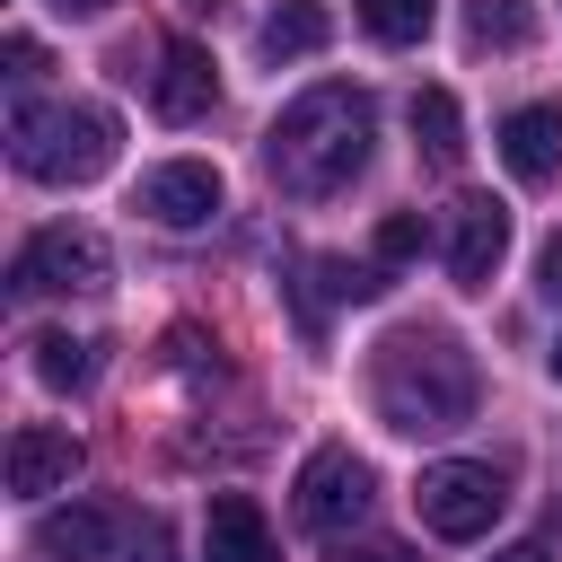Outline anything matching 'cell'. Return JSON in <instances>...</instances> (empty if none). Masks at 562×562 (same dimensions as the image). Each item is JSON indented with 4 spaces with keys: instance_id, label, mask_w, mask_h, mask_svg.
Masks as SVG:
<instances>
[{
    "instance_id": "obj_1",
    "label": "cell",
    "mask_w": 562,
    "mask_h": 562,
    "mask_svg": "<svg viewBox=\"0 0 562 562\" xmlns=\"http://www.w3.org/2000/svg\"><path fill=\"white\" fill-rule=\"evenodd\" d=\"M369 140H378V105H369V88H351V79H316L307 97L281 105V123H272V140H263V167H272L281 193L325 202V193H342V184L369 167Z\"/></svg>"
},
{
    "instance_id": "obj_2",
    "label": "cell",
    "mask_w": 562,
    "mask_h": 562,
    "mask_svg": "<svg viewBox=\"0 0 562 562\" xmlns=\"http://www.w3.org/2000/svg\"><path fill=\"white\" fill-rule=\"evenodd\" d=\"M369 404H378L386 430H413V439L457 430V422H474V360L439 325H404L369 360Z\"/></svg>"
},
{
    "instance_id": "obj_3",
    "label": "cell",
    "mask_w": 562,
    "mask_h": 562,
    "mask_svg": "<svg viewBox=\"0 0 562 562\" xmlns=\"http://www.w3.org/2000/svg\"><path fill=\"white\" fill-rule=\"evenodd\" d=\"M9 158L35 184H88V176L114 167V114L105 105H35V97H18L9 105Z\"/></svg>"
},
{
    "instance_id": "obj_4",
    "label": "cell",
    "mask_w": 562,
    "mask_h": 562,
    "mask_svg": "<svg viewBox=\"0 0 562 562\" xmlns=\"http://www.w3.org/2000/svg\"><path fill=\"white\" fill-rule=\"evenodd\" d=\"M501 474L483 465V457H439V465H422V483H413V509H422V527L430 536H448V544H474L492 518H501Z\"/></svg>"
},
{
    "instance_id": "obj_5",
    "label": "cell",
    "mask_w": 562,
    "mask_h": 562,
    "mask_svg": "<svg viewBox=\"0 0 562 562\" xmlns=\"http://www.w3.org/2000/svg\"><path fill=\"white\" fill-rule=\"evenodd\" d=\"M105 272H114L105 237L61 220V228H35V237L18 246V263H9V290H18V299H53V290H105Z\"/></svg>"
},
{
    "instance_id": "obj_6",
    "label": "cell",
    "mask_w": 562,
    "mask_h": 562,
    "mask_svg": "<svg viewBox=\"0 0 562 562\" xmlns=\"http://www.w3.org/2000/svg\"><path fill=\"white\" fill-rule=\"evenodd\" d=\"M369 518V465L351 448H316L299 465V527L307 536H351Z\"/></svg>"
},
{
    "instance_id": "obj_7",
    "label": "cell",
    "mask_w": 562,
    "mask_h": 562,
    "mask_svg": "<svg viewBox=\"0 0 562 562\" xmlns=\"http://www.w3.org/2000/svg\"><path fill=\"white\" fill-rule=\"evenodd\" d=\"M132 211L158 220V228H211V220H220V167H211V158H167V167L140 176Z\"/></svg>"
},
{
    "instance_id": "obj_8",
    "label": "cell",
    "mask_w": 562,
    "mask_h": 562,
    "mask_svg": "<svg viewBox=\"0 0 562 562\" xmlns=\"http://www.w3.org/2000/svg\"><path fill=\"white\" fill-rule=\"evenodd\" d=\"M501 255H509V211H501L492 193H465V202L448 211V272H457L465 290H483V281L501 272Z\"/></svg>"
},
{
    "instance_id": "obj_9",
    "label": "cell",
    "mask_w": 562,
    "mask_h": 562,
    "mask_svg": "<svg viewBox=\"0 0 562 562\" xmlns=\"http://www.w3.org/2000/svg\"><path fill=\"white\" fill-rule=\"evenodd\" d=\"M79 474V439L53 430V422H18L9 430V492L18 501H44V492H70Z\"/></svg>"
},
{
    "instance_id": "obj_10",
    "label": "cell",
    "mask_w": 562,
    "mask_h": 562,
    "mask_svg": "<svg viewBox=\"0 0 562 562\" xmlns=\"http://www.w3.org/2000/svg\"><path fill=\"white\" fill-rule=\"evenodd\" d=\"M211 97H220V79H211V53H202V44H158L149 105H158L167 123H202V114H211Z\"/></svg>"
},
{
    "instance_id": "obj_11",
    "label": "cell",
    "mask_w": 562,
    "mask_h": 562,
    "mask_svg": "<svg viewBox=\"0 0 562 562\" xmlns=\"http://www.w3.org/2000/svg\"><path fill=\"white\" fill-rule=\"evenodd\" d=\"M501 167L518 184H553L562 176V105H518L501 123Z\"/></svg>"
},
{
    "instance_id": "obj_12",
    "label": "cell",
    "mask_w": 562,
    "mask_h": 562,
    "mask_svg": "<svg viewBox=\"0 0 562 562\" xmlns=\"http://www.w3.org/2000/svg\"><path fill=\"white\" fill-rule=\"evenodd\" d=\"M35 544H44L53 562H105V553L123 544V518L97 509V501H70V509H53V518L35 527Z\"/></svg>"
},
{
    "instance_id": "obj_13",
    "label": "cell",
    "mask_w": 562,
    "mask_h": 562,
    "mask_svg": "<svg viewBox=\"0 0 562 562\" xmlns=\"http://www.w3.org/2000/svg\"><path fill=\"white\" fill-rule=\"evenodd\" d=\"M202 562H272V527L246 492H220L211 501V527H202Z\"/></svg>"
},
{
    "instance_id": "obj_14",
    "label": "cell",
    "mask_w": 562,
    "mask_h": 562,
    "mask_svg": "<svg viewBox=\"0 0 562 562\" xmlns=\"http://www.w3.org/2000/svg\"><path fill=\"white\" fill-rule=\"evenodd\" d=\"M334 35V18L316 9V0H281L272 18H263V61H299V53H316Z\"/></svg>"
},
{
    "instance_id": "obj_15",
    "label": "cell",
    "mask_w": 562,
    "mask_h": 562,
    "mask_svg": "<svg viewBox=\"0 0 562 562\" xmlns=\"http://www.w3.org/2000/svg\"><path fill=\"white\" fill-rule=\"evenodd\" d=\"M413 140H422L439 167L465 158V123H457V97H448V88H422V97H413Z\"/></svg>"
},
{
    "instance_id": "obj_16",
    "label": "cell",
    "mask_w": 562,
    "mask_h": 562,
    "mask_svg": "<svg viewBox=\"0 0 562 562\" xmlns=\"http://www.w3.org/2000/svg\"><path fill=\"white\" fill-rule=\"evenodd\" d=\"M465 35L483 53H518L536 35V18H527V0H465Z\"/></svg>"
},
{
    "instance_id": "obj_17",
    "label": "cell",
    "mask_w": 562,
    "mask_h": 562,
    "mask_svg": "<svg viewBox=\"0 0 562 562\" xmlns=\"http://www.w3.org/2000/svg\"><path fill=\"white\" fill-rule=\"evenodd\" d=\"M26 351H35V378L44 386H88L97 378V342H79V334H35Z\"/></svg>"
},
{
    "instance_id": "obj_18",
    "label": "cell",
    "mask_w": 562,
    "mask_h": 562,
    "mask_svg": "<svg viewBox=\"0 0 562 562\" xmlns=\"http://www.w3.org/2000/svg\"><path fill=\"white\" fill-rule=\"evenodd\" d=\"M360 26L378 44H422L430 35V0H360Z\"/></svg>"
},
{
    "instance_id": "obj_19",
    "label": "cell",
    "mask_w": 562,
    "mask_h": 562,
    "mask_svg": "<svg viewBox=\"0 0 562 562\" xmlns=\"http://www.w3.org/2000/svg\"><path fill=\"white\" fill-rule=\"evenodd\" d=\"M316 281H325V299H378L386 290L378 263H342V255H316Z\"/></svg>"
},
{
    "instance_id": "obj_20",
    "label": "cell",
    "mask_w": 562,
    "mask_h": 562,
    "mask_svg": "<svg viewBox=\"0 0 562 562\" xmlns=\"http://www.w3.org/2000/svg\"><path fill=\"white\" fill-rule=\"evenodd\" d=\"M123 562H176L167 518H123Z\"/></svg>"
},
{
    "instance_id": "obj_21",
    "label": "cell",
    "mask_w": 562,
    "mask_h": 562,
    "mask_svg": "<svg viewBox=\"0 0 562 562\" xmlns=\"http://www.w3.org/2000/svg\"><path fill=\"white\" fill-rule=\"evenodd\" d=\"M422 246H430L422 211H395V220H378V255H386V263H404V255H422Z\"/></svg>"
},
{
    "instance_id": "obj_22",
    "label": "cell",
    "mask_w": 562,
    "mask_h": 562,
    "mask_svg": "<svg viewBox=\"0 0 562 562\" xmlns=\"http://www.w3.org/2000/svg\"><path fill=\"white\" fill-rule=\"evenodd\" d=\"M44 79V44L35 35H9V88H35Z\"/></svg>"
},
{
    "instance_id": "obj_23",
    "label": "cell",
    "mask_w": 562,
    "mask_h": 562,
    "mask_svg": "<svg viewBox=\"0 0 562 562\" xmlns=\"http://www.w3.org/2000/svg\"><path fill=\"white\" fill-rule=\"evenodd\" d=\"M536 281H544V299H553V307H562V237H553V246H544V263H536Z\"/></svg>"
},
{
    "instance_id": "obj_24",
    "label": "cell",
    "mask_w": 562,
    "mask_h": 562,
    "mask_svg": "<svg viewBox=\"0 0 562 562\" xmlns=\"http://www.w3.org/2000/svg\"><path fill=\"white\" fill-rule=\"evenodd\" d=\"M351 562H413V553H404V544H360Z\"/></svg>"
},
{
    "instance_id": "obj_25",
    "label": "cell",
    "mask_w": 562,
    "mask_h": 562,
    "mask_svg": "<svg viewBox=\"0 0 562 562\" xmlns=\"http://www.w3.org/2000/svg\"><path fill=\"white\" fill-rule=\"evenodd\" d=\"M492 562H553L544 544H509V553H492Z\"/></svg>"
},
{
    "instance_id": "obj_26",
    "label": "cell",
    "mask_w": 562,
    "mask_h": 562,
    "mask_svg": "<svg viewBox=\"0 0 562 562\" xmlns=\"http://www.w3.org/2000/svg\"><path fill=\"white\" fill-rule=\"evenodd\" d=\"M61 9H105V0H61Z\"/></svg>"
},
{
    "instance_id": "obj_27",
    "label": "cell",
    "mask_w": 562,
    "mask_h": 562,
    "mask_svg": "<svg viewBox=\"0 0 562 562\" xmlns=\"http://www.w3.org/2000/svg\"><path fill=\"white\" fill-rule=\"evenodd\" d=\"M553 378H562V342H553Z\"/></svg>"
},
{
    "instance_id": "obj_28",
    "label": "cell",
    "mask_w": 562,
    "mask_h": 562,
    "mask_svg": "<svg viewBox=\"0 0 562 562\" xmlns=\"http://www.w3.org/2000/svg\"><path fill=\"white\" fill-rule=\"evenodd\" d=\"M193 9H220V0H193Z\"/></svg>"
}]
</instances>
